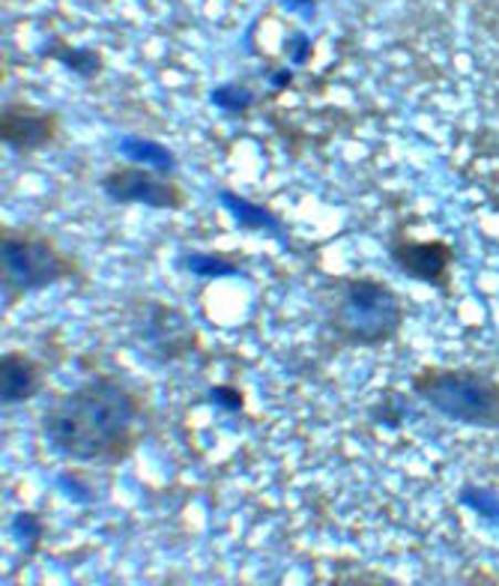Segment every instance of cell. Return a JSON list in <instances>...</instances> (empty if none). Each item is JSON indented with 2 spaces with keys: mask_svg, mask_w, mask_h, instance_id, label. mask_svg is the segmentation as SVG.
Wrapping results in <instances>:
<instances>
[{
  "mask_svg": "<svg viewBox=\"0 0 499 586\" xmlns=\"http://www.w3.org/2000/svg\"><path fill=\"white\" fill-rule=\"evenodd\" d=\"M407 404H404V398L398 395V392H383L380 395V401H374L368 408V419L374 422V425L380 428H389V431H395V428H401L404 422H407Z\"/></svg>",
  "mask_w": 499,
  "mask_h": 586,
  "instance_id": "obj_16",
  "label": "cell"
},
{
  "mask_svg": "<svg viewBox=\"0 0 499 586\" xmlns=\"http://www.w3.org/2000/svg\"><path fill=\"white\" fill-rule=\"evenodd\" d=\"M177 269L189 273L195 279H230V276H242L249 260L240 251H180L177 255Z\"/></svg>",
  "mask_w": 499,
  "mask_h": 586,
  "instance_id": "obj_12",
  "label": "cell"
},
{
  "mask_svg": "<svg viewBox=\"0 0 499 586\" xmlns=\"http://www.w3.org/2000/svg\"><path fill=\"white\" fill-rule=\"evenodd\" d=\"M216 201H219V207L228 209V216H233V222L246 230H258V234H270V237H279L284 243L288 237V230L281 225L279 213L270 207H263V204H254V201L242 198L237 192L230 189H219L216 192Z\"/></svg>",
  "mask_w": 499,
  "mask_h": 586,
  "instance_id": "obj_11",
  "label": "cell"
},
{
  "mask_svg": "<svg viewBox=\"0 0 499 586\" xmlns=\"http://www.w3.org/2000/svg\"><path fill=\"white\" fill-rule=\"evenodd\" d=\"M117 153L123 156V162H132V165H144V168L159 171V174H174L180 160H177V153L168 147V144H162L156 138H147V135H123L117 141Z\"/></svg>",
  "mask_w": 499,
  "mask_h": 586,
  "instance_id": "obj_13",
  "label": "cell"
},
{
  "mask_svg": "<svg viewBox=\"0 0 499 586\" xmlns=\"http://www.w3.org/2000/svg\"><path fill=\"white\" fill-rule=\"evenodd\" d=\"M100 192L117 207H150L162 213H183L189 207V189L174 174L117 162L100 177Z\"/></svg>",
  "mask_w": 499,
  "mask_h": 586,
  "instance_id": "obj_7",
  "label": "cell"
},
{
  "mask_svg": "<svg viewBox=\"0 0 499 586\" xmlns=\"http://www.w3.org/2000/svg\"><path fill=\"white\" fill-rule=\"evenodd\" d=\"M409 392L446 422L499 431V378L488 368L425 362L409 374Z\"/></svg>",
  "mask_w": 499,
  "mask_h": 586,
  "instance_id": "obj_4",
  "label": "cell"
},
{
  "mask_svg": "<svg viewBox=\"0 0 499 586\" xmlns=\"http://www.w3.org/2000/svg\"><path fill=\"white\" fill-rule=\"evenodd\" d=\"M210 105L228 117H249L251 111L258 109V90L249 88L246 81H225V84H216L210 90Z\"/></svg>",
  "mask_w": 499,
  "mask_h": 586,
  "instance_id": "obj_14",
  "label": "cell"
},
{
  "mask_svg": "<svg viewBox=\"0 0 499 586\" xmlns=\"http://www.w3.org/2000/svg\"><path fill=\"white\" fill-rule=\"evenodd\" d=\"M132 336L156 362H186L200 350V329L180 306L165 299L138 297L129 306Z\"/></svg>",
  "mask_w": 499,
  "mask_h": 586,
  "instance_id": "obj_5",
  "label": "cell"
},
{
  "mask_svg": "<svg viewBox=\"0 0 499 586\" xmlns=\"http://www.w3.org/2000/svg\"><path fill=\"white\" fill-rule=\"evenodd\" d=\"M63 135V114L28 100H7L0 111V141L19 160L40 156L58 147Z\"/></svg>",
  "mask_w": 499,
  "mask_h": 586,
  "instance_id": "obj_8",
  "label": "cell"
},
{
  "mask_svg": "<svg viewBox=\"0 0 499 586\" xmlns=\"http://www.w3.org/2000/svg\"><path fill=\"white\" fill-rule=\"evenodd\" d=\"M207 401L216 404L225 413H233V417H240L242 410H246V392L240 387H233V383H221V387H212L207 392Z\"/></svg>",
  "mask_w": 499,
  "mask_h": 586,
  "instance_id": "obj_17",
  "label": "cell"
},
{
  "mask_svg": "<svg viewBox=\"0 0 499 586\" xmlns=\"http://www.w3.org/2000/svg\"><path fill=\"white\" fill-rule=\"evenodd\" d=\"M392 267L409 281H422L430 290H437L443 299L455 297V267H458V249L449 239L430 237L419 239L407 230V222H398L386 239Z\"/></svg>",
  "mask_w": 499,
  "mask_h": 586,
  "instance_id": "obj_6",
  "label": "cell"
},
{
  "mask_svg": "<svg viewBox=\"0 0 499 586\" xmlns=\"http://www.w3.org/2000/svg\"><path fill=\"white\" fill-rule=\"evenodd\" d=\"M288 60L293 66H309L311 58H314V42L305 30H293V37L288 40V49H284Z\"/></svg>",
  "mask_w": 499,
  "mask_h": 586,
  "instance_id": "obj_18",
  "label": "cell"
},
{
  "mask_svg": "<svg viewBox=\"0 0 499 586\" xmlns=\"http://www.w3.org/2000/svg\"><path fill=\"white\" fill-rule=\"evenodd\" d=\"M87 281V269L58 243L54 234L37 225H0V288H3V315L42 290Z\"/></svg>",
  "mask_w": 499,
  "mask_h": 586,
  "instance_id": "obj_3",
  "label": "cell"
},
{
  "mask_svg": "<svg viewBox=\"0 0 499 586\" xmlns=\"http://www.w3.org/2000/svg\"><path fill=\"white\" fill-rule=\"evenodd\" d=\"M320 327L344 350H380L401 338L407 306L389 281L371 273L323 276Z\"/></svg>",
  "mask_w": 499,
  "mask_h": 586,
  "instance_id": "obj_2",
  "label": "cell"
},
{
  "mask_svg": "<svg viewBox=\"0 0 499 586\" xmlns=\"http://www.w3.org/2000/svg\"><path fill=\"white\" fill-rule=\"evenodd\" d=\"M314 3H318V0H284V7H290V10L297 12H305V16L314 10Z\"/></svg>",
  "mask_w": 499,
  "mask_h": 586,
  "instance_id": "obj_20",
  "label": "cell"
},
{
  "mask_svg": "<svg viewBox=\"0 0 499 586\" xmlns=\"http://www.w3.org/2000/svg\"><path fill=\"white\" fill-rule=\"evenodd\" d=\"M51 366L33 350L10 348L0 353V404L3 410H15L40 398L49 387Z\"/></svg>",
  "mask_w": 499,
  "mask_h": 586,
  "instance_id": "obj_9",
  "label": "cell"
},
{
  "mask_svg": "<svg viewBox=\"0 0 499 586\" xmlns=\"http://www.w3.org/2000/svg\"><path fill=\"white\" fill-rule=\"evenodd\" d=\"M153 404L144 389L108 368L63 389L40 413V438L51 455L81 467L117 470L147 438Z\"/></svg>",
  "mask_w": 499,
  "mask_h": 586,
  "instance_id": "obj_1",
  "label": "cell"
},
{
  "mask_svg": "<svg viewBox=\"0 0 499 586\" xmlns=\"http://www.w3.org/2000/svg\"><path fill=\"white\" fill-rule=\"evenodd\" d=\"M267 75V84H270L272 93H284L288 88H293V70H281V66H270L263 72Z\"/></svg>",
  "mask_w": 499,
  "mask_h": 586,
  "instance_id": "obj_19",
  "label": "cell"
},
{
  "mask_svg": "<svg viewBox=\"0 0 499 586\" xmlns=\"http://www.w3.org/2000/svg\"><path fill=\"white\" fill-rule=\"evenodd\" d=\"M40 58L61 63L63 70L81 81H96L102 72H105V58H102L100 49L72 45V42H66L63 37H51V40L42 42Z\"/></svg>",
  "mask_w": 499,
  "mask_h": 586,
  "instance_id": "obj_10",
  "label": "cell"
},
{
  "mask_svg": "<svg viewBox=\"0 0 499 586\" xmlns=\"http://www.w3.org/2000/svg\"><path fill=\"white\" fill-rule=\"evenodd\" d=\"M7 533H10V538L21 551V557L33 559L40 554L42 538H45V521H42L40 512H33V508H19V512L10 517V530H7Z\"/></svg>",
  "mask_w": 499,
  "mask_h": 586,
  "instance_id": "obj_15",
  "label": "cell"
}]
</instances>
